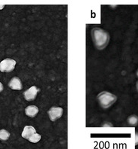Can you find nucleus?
<instances>
[{"instance_id":"f257e3e1","label":"nucleus","mask_w":138,"mask_h":149,"mask_svg":"<svg viewBox=\"0 0 138 149\" xmlns=\"http://www.w3.org/2000/svg\"><path fill=\"white\" fill-rule=\"evenodd\" d=\"M91 36L93 43L97 49H104L109 43V34L101 28H93L91 31Z\"/></svg>"},{"instance_id":"1a4fd4ad","label":"nucleus","mask_w":138,"mask_h":149,"mask_svg":"<svg viewBox=\"0 0 138 149\" xmlns=\"http://www.w3.org/2000/svg\"><path fill=\"white\" fill-rule=\"evenodd\" d=\"M10 133L6 130H0V140L2 141H6L9 139Z\"/></svg>"},{"instance_id":"ddd939ff","label":"nucleus","mask_w":138,"mask_h":149,"mask_svg":"<svg viewBox=\"0 0 138 149\" xmlns=\"http://www.w3.org/2000/svg\"><path fill=\"white\" fill-rule=\"evenodd\" d=\"M3 89H4L3 84H2V83H1V82H0V93H1V92H2V91H3Z\"/></svg>"},{"instance_id":"7ed1b4c3","label":"nucleus","mask_w":138,"mask_h":149,"mask_svg":"<svg viewBox=\"0 0 138 149\" xmlns=\"http://www.w3.org/2000/svg\"><path fill=\"white\" fill-rule=\"evenodd\" d=\"M17 63L13 59L6 58L0 63V71L2 72H10L14 70Z\"/></svg>"},{"instance_id":"20e7f679","label":"nucleus","mask_w":138,"mask_h":149,"mask_svg":"<svg viewBox=\"0 0 138 149\" xmlns=\"http://www.w3.org/2000/svg\"><path fill=\"white\" fill-rule=\"evenodd\" d=\"M49 118L51 121H56L62 116L63 114V109L61 107H52L47 111Z\"/></svg>"},{"instance_id":"f03ea898","label":"nucleus","mask_w":138,"mask_h":149,"mask_svg":"<svg viewBox=\"0 0 138 149\" xmlns=\"http://www.w3.org/2000/svg\"><path fill=\"white\" fill-rule=\"evenodd\" d=\"M98 101L103 109H108L111 106L116 102L117 97L113 93L107 92V91H103L100 93L97 96Z\"/></svg>"},{"instance_id":"f8f14e48","label":"nucleus","mask_w":138,"mask_h":149,"mask_svg":"<svg viewBox=\"0 0 138 149\" xmlns=\"http://www.w3.org/2000/svg\"><path fill=\"white\" fill-rule=\"evenodd\" d=\"M138 145V133H135V146Z\"/></svg>"},{"instance_id":"4468645a","label":"nucleus","mask_w":138,"mask_h":149,"mask_svg":"<svg viewBox=\"0 0 138 149\" xmlns=\"http://www.w3.org/2000/svg\"><path fill=\"white\" fill-rule=\"evenodd\" d=\"M136 87H137V91H138V81L137 82V84H136Z\"/></svg>"},{"instance_id":"39448f33","label":"nucleus","mask_w":138,"mask_h":149,"mask_svg":"<svg viewBox=\"0 0 138 149\" xmlns=\"http://www.w3.org/2000/svg\"><path fill=\"white\" fill-rule=\"evenodd\" d=\"M38 91H39V89L37 88V87L32 86V87H31L27 91H26L24 92V98H25L26 100H27V101H32V100H34V99L36 98Z\"/></svg>"},{"instance_id":"2eb2a0df","label":"nucleus","mask_w":138,"mask_h":149,"mask_svg":"<svg viewBox=\"0 0 138 149\" xmlns=\"http://www.w3.org/2000/svg\"><path fill=\"white\" fill-rule=\"evenodd\" d=\"M136 74H137V76L138 77V69H137V73H136Z\"/></svg>"},{"instance_id":"6e6552de","label":"nucleus","mask_w":138,"mask_h":149,"mask_svg":"<svg viewBox=\"0 0 138 149\" xmlns=\"http://www.w3.org/2000/svg\"><path fill=\"white\" fill-rule=\"evenodd\" d=\"M38 111H39V109L36 106H29L25 109L26 115L30 118H34L36 116Z\"/></svg>"},{"instance_id":"9b49d317","label":"nucleus","mask_w":138,"mask_h":149,"mask_svg":"<svg viewBox=\"0 0 138 149\" xmlns=\"http://www.w3.org/2000/svg\"><path fill=\"white\" fill-rule=\"evenodd\" d=\"M41 139V136L36 133L35 134L32 136L29 139V142H32V143H37V142H38L40 141Z\"/></svg>"},{"instance_id":"0eeeda50","label":"nucleus","mask_w":138,"mask_h":149,"mask_svg":"<svg viewBox=\"0 0 138 149\" xmlns=\"http://www.w3.org/2000/svg\"><path fill=\"white\" fill-rule=\"evenodd\" d=\"M35 133H36V130L32 126H26L22 133V137L29 140V139Z\"/></svg>"},{"instance_id":"9d476101","label":"nucleus","mask_w":138,"mask_h":149,"mask_svg":"<svg viewBox=\"0 0 138 149\" xmlns=\"http://www.w3.org/2000/svg\"><path fill=\"white\" fill-rule=\"evenodd\" d=\"M128 123L131 126H136L138 124V116L137 115H131L128 118Z\"/></svg>"},{"instance_id":"423d86ee","label":"nucleus","mask_w":138,"mask_h":149,"mask_svg":"<svg viewBox=\"0 0 138 149\" xmlns=\"http://www.w3.org/2000/svg\"><path fill=\"white\" fill-rule=\"evenodd\" d=\"M8 86L12 90L20 91L23 89L22 82L18 77H13L8 83Z\"/></svg>"}]
</instances>
